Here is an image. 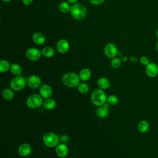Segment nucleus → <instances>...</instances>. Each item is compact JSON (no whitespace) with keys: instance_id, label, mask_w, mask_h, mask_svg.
I'll list each match as a JSON object with an SVG mask.
<instances>
[{"instance_id":"1","label":"nucleus","mask_w":158,"mask_h":158,"mask_svg":"<svg viewBox=\"0 0 158 158\" xmlns=\"http://www.w3.org/2000/svg\"><path fill=\"white\" fill-rule=\"evenodd\" d=\"M62 83L65 86L69 88L77 87L80 83V79L79 75L77 73L69 72L64 73L62 77Z\"/></svg>"},{"instance_id":"2","label":"nucleus","mask_w":158,"mask_h":158,"mask_svg":"<svg viewBox=\"0 0 158 158\" xmlns=\"http://www.w3.org/2000/svg\"><path fill=\"white\" fill-rule=\"evenodd\" d=\"M107 97L103 89L100 88L95 89L91 94V101L96 106H101L107 102Z\"/></svg>"},{"instance_id":"3","label":"nucleus","mask_w":158,"mask_h":158,"mask_svg":"<svg viewBox=\"0 0 158 158\" xmlns=\"http://www.w3.org/2000/svg\"><path fill=\"white\" fill-rule=\"evenodd\" d=\"M70 12L71 15L75 19L81 20L86 17L87 9L81 3H75L72 5Z\"/></svg>"},{"instance_id":"4","label":"nucleus","mask_w":158,"mask_h":158,"mask_svg":"<svg viewBox=\"0 0 158 158\" xmlns=\"http://www.w3.org/2000/svg\"><path fill=\"white\" fill-rule=\"evenodd\" d=\"M60 141V138L53 132L49 131L46 133L43 136V142L44 145L48 148H56Z\"/></svg>"},{"instance_id":"5","label":"nucleus","mask_w":158,"mask_h":158,"mask_svg":"<svg viewBox=\"0 0 158 158\" xmlns=\"http://www.w3.org/2000/svg\"><path fill=\"white\" fill-rule=\"evenodd\" d=\"M43 98L40 94H32L29 96L26 101V104L30 109H37L43 104Z\"/></svg>"},{"instance_id":"6","label":"nucleus","mask_w":158,"mask_h":158,"mask_svg":"<svg viewBox=\"0 0 158 158\" xmlns=\"http://www.w3.org/2000/svg\"><path fill=\"white\" fill-rule=\"evenodd\" d=\"M27 84V80L22 75H17L14 77L10 82V86L14 91H20L23 89Z\"/></svg>"},{"instance_id":"7","label":"nucleus","mask_w":158,"mask_h":158,"mask_svg":"<svg viewBox=\"0 0 158 158\" xmlns=\"http://www.w3.org/2000/svg\"><path fill=\"white\" fill-rule=\"evenodd\" d=\"M41 55V51L36 48H28L25 52L27 58L31 61H37L40 60Z\"/></svg>"},{"instance_id":"8","label":"nucleus","mask_w":158,"mask_h":158,"mask_svg":"<svg viewBox=\"0 0 158 158\" xmlns=\"http://www.w3.org/2000/svg\"><path fill=\"white\" fill-rule=\"evenodd\" d=\"M118 52L117 46L112 43H107L104 48V52L106 56L110 59L115 57L118 54Z\"/></svg>"},{"instance_id":"9","label":"nucleus","mask_w":158,"mask_h":158,"mask_svg":"<svg viewBox=\"0 0 158 158\" xmlns=\"http://www.w3.org/2000/svg\"><path fill=\"white\" fill-rule=\"evenodd\" d=\"M27 85L32 89H36L41 86V79L37 75H31L27 79Z\"/></svg>"},{"instance_id":"10","label":"nucleus","mask_w":158,"mask_h":158,"mask_svg":"<svg viewBox=\"0 0 158 158\" xmlns=\"http://www.w3.org/2000/svg\"><path fill=\"white\" fill-rule=\"evenodd\" d=\"M146 75L150 78H155L158 75V65L154 62H150L145 68Z\"/></svg>"},{"instance_id":"11","label":"nucleus","mask_w":158,"mask_h":158,"mask_svg":"<svg viewBox=\"0 0 158 158\" xmlns=\"http://www.w3.org/2000/svg\"><path fill=\"white\" fill-rule=\"evenodd\" d=\"M70 48L69 41L65 39H60L56 44V49L60 54L66 53Z\"/></svg>"},{"instance_id":"12","label":"nucleus","mask_w":158,"mask_h":158,"mask_svg":"<svg viewBox=\"0 0 158 158\" xmlns=\"http://www.w3.org/2000/svg\"><path fill=\"white\" fill-rule=\"evenodd\" d=\"M55 152L59 157L64 158L69 154V148L65 143H59L55 148Z\"/></svg>"},{"instance_id":"13","label":"nucleus","mask_w":158,"mask_h":158,"mask_svg":"<svg viewBox=\"0 0 158 158\" xmlns=\"http://www.w3.org/2000/svg\"><path fill=\"white\" fill-rule=\"evenodd\" d=\"M52 89L50 85L48 84L42 85L40 87V94L43 97V99H48L52 95Z\"/></svg>"},{"instance_id":"14","label":"nucleus","mask_w":158,"mask_h":158,"mask_svg":"<svg viewBox=\"0 0 158 158\" xmlns=\"http://www.w3.org/2000/svg\"><path fill=\"white\" fill-rule=\"evenodd\" d=\"M109 104L106 102L104 105L98 107L96 110V115L99 118H105L106 117L109 113Z\"/></svg>"},{"instance_id":"15","label":"nucleus","mask_w":158,"mask_h":158,"mask_svg":"<svg viewBox=\"0 0 158 158\" xmlns=\"http://www.w3.org/2000/svg\"><path fill=\"white\" fill-rule=\"evenodd\" d=\"M18 154L22 157H27L31 152V147L28 143H23L18 148Z\"/></svg>"},{"instance_id":"16","label":"nucleus","mask_w":158,"mask_h":158,"mask_svg":"<svg viewBox=\"0 0 158 158\" xmlns=\"http://www.w3.org/2000/svg\"><path fill=\"white\" fill-rule=\"evenodd\" d=\"M91 70L88 68H84L82 69L79 72V78L81 81H88L91 77Z\"/></svg>"},{"instance_id":"17","label":"nucleus","mask_w":158,"mask_h":158,"mask_svg":"<svg viewBox=\"0 0 158 158\" xmlns=\"http://www.w3.org/2000/svg\"><path fill=\"white\" fill-rule=\"evenodd\" d=\"M33 41L36 44L42 45L46 41V37L43 33L41 32H36L32 36Z\"/></svg>"},{"instance_id":"18","label":"nucleus","mask_w":158,"mask_h":158,"mask_svg":"<svg viewBox=\"0 0 158 158\" xmlns=\"http://www.w3.org/2000/svg\"><path fill=\"white\" fill-rule=\"evenodd\" d=\"M97 85L99 88L105 90L107 89L110 86V82L109 79L105 77H101L97 81Z\"/></svg>"},{"instance_id":"19","label":"nucleus","mask_w":158,"mask_h":158,"mask_svg":"<svg viewBox=\"0 0 158 158\" xmlns=\"http://www.w3.org/2000/svg\"><path fill=\"white\" fill-rule=\"evenodd\" d=\"M43 106L46 110H52L56 106V102L54 99L51 98L45 99L43 101Z\"/></svg>"},{"instance_id":"20","label":"nucleus","mask_w":158,"mask_h":158,"mask_svg":"<svg viewBox=\"0 0 158 158\" xmlns=\"http://www.w3.org/2000/svg\"><path fill=\"white\" fill-rule=\"evenodd\" d=\"M149 122L146 120H141L138 124V130L139 131V132L141 133H146L149 129Z\"/></svg>"},{"instance_id":"21","label":"nucleus","mask_w":158,"mask_h":158,"mask_svg":"<svg viewBox=\"0 0 158 158\" xmlns=\"http://www.w3.org/2000/svg\"><path fill=\"white\" fill-rule=\"evenodd\" d=\"M2 96L6 101H10L14 97V90L12 88H5L2 91Z\"/></svg>"},{"instance_id":"22","label":"nucleus","mask_w":158,"mask_h":158,"mask_svg":"<svg viewBox=\"0 0 158 158\" xmlns=\"http://www.w3.org/2000/svg\"><path fill=\"white\" fill-rule=\"evenodd\" d=\"M41 53H42V55L44 56V57L50 58L54 56L55 51H54V49L52 47L46 46L42 49Z\"/></svg>"},{"instance_id":"23","label":"nucleus","mask_w":158,"mask_h":158,"mask_svg":"<svg viewBox=\"0 0 158 158\" xmlns=\"http://www.w3.org/2000/svg\"><path fill=\"white\" fill-rule=\"evenodd\" d=\"M71 6H70L68 2L63 1V2H61L60 3H59V4L58 6V8H59V10L61 12L68 13V12H70Z\"/></svg>"},{"instance_id":"24","label":"nucleus","mask_w":158,"mask_h":158,"mask_svg":"<svg viewBox=\"0 0 158 158\" xmlns=\"http://www.w3.org/2000/svg\"><path fill=\"white\" fill-rule=\"evenodd\" d=\"M10 71L13 75L17 76V75H20L22 72V69L21 66L19 64L17 63H14L11 65Z\"/></svg>"},{"instance_id":"25","label":"nucleus","mask_w":158,"mask_h":158,"mask_svg":"<svg viewBox=\"0 0 158 158\" xmlns=\"http://www.w3.org/2000/svg\"><path fill=\"white\" fill-rule=\"evenodd\" d=\"M11 65L7 60L2 59L0 61V71L1 73L7 72L10 70Z\"/></svg>"},{"instance_id":"26","label":"nucleus","mask_w":158,"mask_h":158,"mask_svg":"<svg viewBox=\"0 0 158 158\" xmlns=\"http://www.w3.org/2000/svg\"><path fill=\"white\" fill-rule=\"evenodd\" d=\"M77 88H78V91L80 93L83 94H85L88 93L89 90V87L87 83H85L84 81L83 82H80L79 83V85H78Z\"/></svg>"},{"instance_id":"27","label":"nucleus","mask_w":158,"mask_h":158,"mask_svg":"<svg viewBox=\"0 0 158 158\" xmlns=\"http://www.w3.org/2000/svg\"><path fill=\"white\" fill-rule=\"evenodd\" d=\"M107 102L110 105V106H115L118 102V98L117 96L111 94L107 97Z\"/></svg>"},{"instance_id":"28","label":"nucleus","mask_w":158,"mask_h":158,"mask_svg":"<svg viewBox=\"0 0 158 158\" xmlns=\"http://www.w3.org/2000/svg\"><path fill=\"white\" fill-rule=\"evenodd\" d=\"M122 63L121 59L119 57H114L110 61V65L113 69H118L120 67Z\"/></svg>"},{"instance_id":"29","label":"nucleus","mask_w":158,"mask_h":158,"mask_svg":"<svg viewBox=\"0 0 158 158\" xmlns=\"http://www.w3.org/2000/svg\"><path fill=\"white\" fill-rule=\"evenodd\" d=\"M139 61L143 65H144V66H146L148 64H149L151 62L149 58L146 56H142L139 59Z\"/></svg>"},{"instance_id":"30","label":"nucleus","mask_w":158,"mask_h":158,"mask_svg":"<svg viewBox=\"0 0 158 158\" xmlns=\"http://www.w3.org/2000/svg\"><path fill=\"white\" fill-rule=\"evenodd\" d=\"M88 1L93 5H100L102 4L105 0H88Z\"/></svg>"},{"instance_id":"31","label":"nucleus","mask_w":158,"mask_h":158,"mask_svg":"<svg viewBox=\"0 0 158 158\" xmlns=\"http://www.w3.org/2000/svg\"><path fill=\"white\" fill-rule=\"evenodd\" d=\"M130 60L131 62H133V63H136V62H137L139 60V59H138V58L137 57L134 56H131V57H130Z\"/></svg>"},{"instance_id":"32","label":"nucleus","mask_w":158,"mask_h":158,"mask_svg":"<svg viewBox=\"0 0 158 158\" xmlns=\"http://www.w3.org/2000/svg\"><path fill=\"white\" fill-rule=\"evenodd\" d=\"M33 0H22V2L24 5L26 6H29L33 2Z\"/></svg>"},{"instance_id":"33","label":"nucleus","mask_w":158,"mask_h":158,"mask_svg":"<svg viewBox=\"0 0 158 158\" xmlns=\"http://www.w3.org/2000/svg\"><path fill=\"white\" fill-rule=\"evenodd\" d=\"M128 57L125 56H123L121 57V60H122V62H126L128 60Z\"/></svg>"},{"instance_id":"34","label":"nucleus","mask_w":158,"mask_h":158,"mask_svg":"<svg viewBox=\"0 0 158 158\" xmlns=\"http://www.w3.org/2000/svg\"><path fill=\"white\" fill-rule=\"evenodd\" d=\"M66 1L68 2L69 4H75L77 2V0H66Z\"/></svg>"},{"instance_id":"35","label":"nucleus","mask_w":158,"mask_h":158,"mask_svg":"<svg viewBox=\"0 0 158 158\" xmlns=\"http://www.w3.org/2000/svg\"><path fill=\"white\" fill-rule=\"evenodd\" d=\"M156 51L158 52V41L156 42Z\"/></svg>"},{"instance_id":"36","label":"nucleus","mask_w":158,"mask_h":158,"mask_svg":"<svg viewBox=\"0 0 158 158\" xmlns=\"http://www.w3.org/2000/svg\"><path fill=\"white\" fill-rule=\"evenodd\" d=\"M2 1L5 2H10L12 0H2Z\"/></svg>"},{"instance_id":"37","label":"nucleus","mask_w":158,"mask_h":158,"mask_svg":"<svg viewBox=\"0 0 158 158\" xmlns=\"http://www.w3.org/2000/svg\"><path fill=\"white\" fill-rule=\"evenodd\" d=\"M156 37L157 38V39H158V29L156 30Z\"/></svg>"},{"instance_id":"38","label":"nucleus","mask_w":158,"mask_h":158,"mask_svg":"<svg viewBox=\"0 0 158 158\" xmlns=\"http://www.w3.org/2000/svg\"><path fill=\"white\" fill-rule=\"evenodd\" d=\"M122 54V52H120V51H118V54H117V55H118V56H121Z\"/></svg>"}]
</instances>
